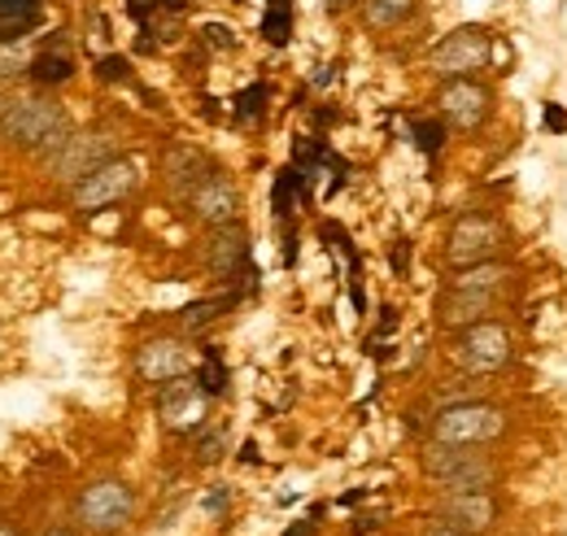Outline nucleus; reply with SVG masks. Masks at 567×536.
Wrapping results in <instances>:
<instances>
[{
  "instance_id": "f257e3e1",
  "label": "nucleus",
  "mask_w": 567,
  "mask_h": 536,
  "mask_svg": "<svg viewBox=\"0 0 567 536\" xmlns=\"http://www.w3.org/2000/svg\"><path fill=\"white\" fill-rule=\"evenodd\" d=\"M74 135L71 114L53 101V96H13L4 101V118H0V140L40 157V162H53L58 148Z\"/></svg>"
},
{
  "instance_id": "f03ea898",
  "label": "nucleus",
  "mask_w": 567,
  "mask_h": 536,
  "mask_svg": "<svg viewBox=\"0 0 567 536\" xmlns=\"http://www.w3.org/2000/svg\"><path fill=\"white\" fill-rule=\"evenodd\" d=\"M420 467L445 493H494L497 475H502L494 458L481 454L476 445H445V441H427Z\"/></svg>"
},
{
  "instance_id": "7ed1b4c3",
  "label": "nucleus",
  "mask_w": 567,
  "mask_h": 536,
  "mask_svg": "<svg viewBox=\"0 0 567 536\" xmlns=\"http://www.w3.org/2000/svg\"><path fill=\"white\" fill-rule=\"evenodd\" d=\"M511 427V414L494 402H481V398H467V402H450L432 414V441H445V445H494L497 436Z\"/></svg>"
},
{
  "instance_id": "20e7f679",
  "label": "nucleus",
  "mask_w": 567,
  "mask_h": 536,
  "mask_svg": "<svg viewBox=\"0 0 567 536\" xmlns=\"http://www.w3.org/2000/svg\"><path fill=\"white\" fill-rule=\"evenodd\" d=\"M506 249H511V227L494 214H481V209L458 214L445 231V262L454 270L476 267V262H497Z\"/></svg>"
},
{
  "instance_id": "39448f33",
  "label": "nucleus",
  "mask_w": 567,
  "mask_h": 536,
  "mask_svg": "<svg viewBox=\"0 0 567 536\" xmlns=\"http://www.w3.org/2000/svg\"><path fill=\"white\" fill-rule=\"evenodd\" d=\"M450 353H454L458 371L472 375V380L497 375V371H506L511 358H515V336H511L506 323H497V319H481V323H472V328H458Z\"/></svg>"
},
{
  "instance_id": "423d86ee",
  "label": "nucleus",
  "mask_w": 567,
  "mask_h": 536,
  "mask_svg": "<svg viewBox=\"0 0 567 536\" xmlns=\"http://www.w3.org/2000/svg\"><path fill=\"white\" fill-rule=\"evenodd\" d=\"M74 519L83 524V533L114 536L136 519V493L123 480H92L79 502H74Z\"/></svg>"
},
{
  "instance_id": "0eeeda50",
  "label": "nucleus",
  "mask_w": 567,
  "mask_h": 536,
  "mask_svg": "<svg viewBox=\"0 0 567 536\" xmlns=\"http://www.w3.org/2000/svg\"><path fill=\"white\" fill-rule=\"evenodd\" d=\"M141 188V166L132 157H110L105 166H96L92 175H83L71 188V202L79 214H101L110 205L127 202Z\"/></svg>"
},
{
  "instance_id": "6e6552de",
  "label": "nucleus",
  "mask_w": 567,
  "mask_h": 536,
  "mask_svg": "<svg viewBox=\"0 0 567 536\" xmlns=\"http://www.w3.org/2000/svg\"><path fill=\"white\" fill-rule=\"evenodd\" d=\"M436 118L454 132H481L494 118V92L472 79H445L436 92Z\"/></svg>"
},
{
  "instance_id": "1a4fd4ad",
  "label": "nucleus",
  "mask_w": 567,
  "mask_h": 536,
  "mask_svg": "<svg viewBox=\"0 0 567 536\" xmlns=\"http://www.w3.org/2000/svg\"><path fill=\"white\" fill-rule=\"evenodd\" d=\"M206 270H210L218 284H245L254 288V254H249V231L245 223H223V227H210V240H206Z\"/></svg>"
},
{
  "instance_id": "9d476101",
  "label": "nucleus",
  "mask_w": 567,
  "mask_h": 536,
  "mask_svg": "<svg viewBox=\"0 0 567 536\" xmlns=\"http://www.w3.org/2000/svg\"><path fill=\"white\" fill-rule=\"evenodd\" d=\"M494 58V35L489 27H458L432 49V70L441 79H472L476 70L489 66Z\"/></svg>"
},
{
  "instance_id": "9b49d317",
  "label": "nucleus",
  "mask_w": 567,
  "mask_h": 536,
  "mask_svg": "<svg viewBox=\"0 0 567 536\" xmlns=\"http://www.w3.org/2000/svg\"><path fill=\"white\" fill-rule=\"evenodd\" d=\"M206 419H210V393L197 384V375L162 384V393H157V423L166 432L188 436V432H202Z\"/></svg>"
},
{
  "instance_id": "f8f14e48",
  "label": "nucleus",
  "mask_w": 567,
  "mask_h": 536,
  "mask_svg": "<svg viewBox=\"0 0 567 536\" xmlns=\"http://www.w3.org/2000/svg\"><path fill=\"white\" fill-rule=\"evenodd\" d=\"M110 157H118L114 153V140L105 132H74L62 148H58V157L49 162V171H53V179L58 184H79L83 175H92L96 166H105Z\"/></svg>"
},
{
  "instance_id": "ddd939ff",
  "label": "nucleus",
  "mask_w": 567,
  "mask_h": 536,
  "mask_svg": "<svg viewBox=\"0 0 567 536\" xmlns=\"http://www.w3.org/2000/svg\"><path fill=\"white\" fill-rule=\"evenodd\" d=\"M184 205L202 227H223V223H236V214H240V188L231 184V175H223L214 166L210 175L184 197Z\"/></svg>"
},
{
  "instance_id": "4468645a",
  "label": "nucleus",
  "mask_w": 567,
  "mask_h": 536,
  "mask_svg": "<svg viewBox=\"0 0 567 536\" xmlns=\"http://www.w3.org/2000/svg\"><path fill=\"white\" fill-rule=\"evenodd\" d=\"M188 367H193V358H188V344L179 336H153V340H144L141 349H136V375H141L144 384L162 389L171 380H184Z\"/></svg>"
},
{
  "instance_id": "2eb2a0df",
  "label": "nucleus",
  "mask_w": 567,
  "mask_h": 536,
  "mask_svg": "<svg viewBox=\"0 0 567 536\" xmlns=\"http://www.w3.org/2000/svg\"><path fill=\"white\" fill-rule=\"evenodd\" d=\"M436 519L450 524V528H463V533H489L502 515L494 493H445L436 497Z\"/></svg>"
},
{
  "instance_id": "dca6fc26",
  "label": "nucleus",
  "mask_w": 567,
  "mask_h": 536,
  "mask_svg": "<svg viewBox=\"0 0 567 536\" xmlns=\"http://www.w3.org/2000/svg\"><path fill=\"white\" fill-rule=\"evenodd\" d=\"M497 306V292H476V288H445L436 301V319L445 328H472L481 319H489Z\"/></svg>"
},
{
  "instance_id": "f3484780",
  "label": "nucleus",
  "mask_w": 567,
  "mask_h": 536,
  "mask_svg": "<svg viewBox=\"0 0 567 536\" xmlns=\"http://www.w3.org/2000/svg\"><path fill=\"white\" fill-rule=\"evenodd\" d=\"M210 171H214V162L202 148H193V144H171L166 157H162V175H166V184L175 188V197H188Z\"/></svg>"
},
{
  "instance_id": "a211bd4d",
  "label": "nucleus",
  "mask_w": 567,
  "mask_h": 536,
  "mask_svg": "<svg viewBox=\"0 0 567 536\" xmlns=\"http://www.w3.org/2000/svg\"><path fill=\"white\" fill-rule=\"evenodd\" d=\"M44 18V0H0V44L27 40Z\"/></svg>"
},
{
  "instance_id": "6ab92c4d",
  "label": "nucleus",
  "mask_w": 567,
  "mask_h": 536,
  "mask_svg": "<svg viewBox=\"0 0 567 536\" xmlns=\"http://www.w3.org/2000/svg\"><path fill=\"white\" fill-rule=\"evenodd\" d=\"M40 87H62V83H71L74 79V58L66 53V44L58 40L53 49H44L40 58H31V70H27Z\"/></svg>"
},
{
  "instance_id": "aec40b11",
  "label": "nucleus",
  "mask_w": 567,
  "mask_h": 536,
  "mask_svg": "<svg viewBox=\"0 0 567 536\" xmlns=\"http://www.w3.org/2000/svg\"><path fill=\"white\" fill-rule=\"evenodd\" d=\"M358 9H362V22L367 27L393 31V27H402L420 9V0H358Z\"/></svg>"
},
{
  "instance_id": "412c9836",
  "label": "nucleus",
  "mask_w": 567,
  "mask_h": 536,
  "mask_svg": "<svg viewBox=\"0 0 567 536\" xmlns=\"http://www.w3.org/2000/svg\"><path fill=\"white\" fill-rule=\"evenodd\" d=\"M236 301H240V292H223V297H210V301H193V306L179 310V323H184V332H202V328H210L214 319H223Z\"/></svg>"
},
{
  "instance_id": "4be33fe9",
  "label": "nucleus",
  "mask_w": 567,
  "mask_h": 536,
  "mask_svg": "<svg viewBox=\"0 0 567 536\" xmlns=\"http://www.w3.org/2000/svg\"><path fill=\"white\" fill-rule=\"evenodd\" d=\"M506 279H511V267H502V262H476V267L454 270L450 288H476V292H497V288H502Z\"/></svg>"
},
{
  "instance_id": "5701e85b",
  "label": "nucleus",
  "mask_w": 567,
  "mask_h": 536,
  "mask_svg": "<svg viewBox=\"0 0 567 536\" xmlns=\"http://www.w3.org/2000/svg\"><path fill=\"white\" fill-rule=\"evenodd\" d=\"M267 96H271V92H267V83H249V87L236 96V110H231V114H236V123H240V127L262 123V114H267Z\"/></svg>"
},
{
  "instance_id": "b1692460",
  "label": "nucleus",
  "mask_w": 567,
  "mask_h": 536,
  "mask_svg": "<svg viewBox=\"0 0 567 536\" xmlns=\"http://www.w3.org/2000/svg\"><path fill=\"white\" fill-rule=\"evenodd\" d=\"M227 367H223V358H218V349H206L202 353V367H197V384L210 393V398H223L227 393Z\"/></svg>"
},
{
  "instance_id": "393cba45",
  "label": "nucleus",
  "mask_w": 567,
  "mask_h": 536,
  "mask_svg": "<svg viewBox=\"0 0 567 536\" xmlns=\"http://www.w3.org/2000/svg\"><path fill=\"white\" fill-rule=\"evenodd\" d=\"M227 454V423H214V427H202V436H197V463L202 467H210Z\"/></svg>"
},
{
  "instance_id": "a878e982",
  "label": "nucleus",
  "mask_w": 567,
  "mask_h": 536,
  "mask_svg": "<svg viewBox=\"0 0 567 536\" xmlns=\"http://www.w3.org/2000/svg\"><path fill=\"white\" fill-rule=\"evenodd\" d=\"M411 135H415V144L424 148L427 157H436V153L445 148V123H441V118H415V123H411Z\"/></svg>"
},
{
  "instance_id": "bb28decb",
  "label": "nucleus",
  "mask_w": 567,
  "mask_h": 536,
  "mask_svg": "<svg viewBox=\"0 0 567 536\" xmlns=\"http://www.w3.org/2000/svg\"><path fill=\"white\" fill-rule=\"evenodd\" d=\"M262 35H267V44H288V35H292V9H267L262 13Z\"/></svg>"
},
{
  "instance_id": "cd10ccee",
  "label": "nucleus",
  "mask_w": 567,
  "mask_h": 536,
  "mask_svg": "<svg viewBox=\"0 0 567 536\" xmlns=\"http://www.w3.org/2000/svg\"><path fill=\"white\" fill-rule=\"evenodd\" d=\"M31 70V58L13 44H0V79H13V74H27Z\"/></svg>"
},
{
  "instance_id": "c85d7f7f",
  "label": "nucleus",
  "mask_w": 567,
  "mask_h": 536,
  "mask_svg": "<svg viewBox=\"0 0 567 536\" xmlns=\"http://www.w3.org/2000/svg\"><path fill=\"white\" fill-rule=\"evenodd\" d=\"M96 74H101L105 83H123V79L132 74V66H127V58H101V62H96Z\"/></svg>"
},
{
  "instance_id": "c756f323",
  "label": "nucleus",
  "mask_w": 567,
  "mask_h": 536,
  "mask_svg": "<svg viewBox=\"0 0 567 536\" xmlns=\"http://www.w3.org/2000/svg\"><path fill=\"white\" fill-rule=\"evenodd\" d=\"M227 502H231V488H227V484H214L210 493H206V511H210V515L227 511Z\"/></svg>"
},
{
  "instance_id": "7c9ffc66",
  "label": "nucleus",
  "mask_w": 567,
  "mask_h": 536,
  "mask_svg": "<svg viewBox=\"0 0 567 536\" xmlns=\"http://www.w3.org/2000/svg\"><path fill=\"white\" fill-rule=\"evenodd\" d=\"M206 40H210V49H231V44H236V35H231L227 27H218V22L206 27Z\"/></svg>"
},
{
  "instance_id": "2f4dec72",
  "label": "nucleus",
  "mask_w": 567,
  "mask_h": 536,
  "mask_svg": "<svg viewBox=\"0 0 567 536\" xmlns=\"http://www.w3.org/2000/svg\"><path fill=\"white\" fill-rule=\"evenodd\" d=\"M542 123L550 127L555 135H564L567 132V114H564V105H546V114H542Z\"/></svg>"
},
{
  "instance_id": "473e14b6",
  "label": "nucleus",
  "mask_w": 567,
  "mask_h": 536,
  "mask_svg": "<svg viewBox=\"0 0 567 536\" xmlns=\"http://www.w3.org/2000/svg\"><path fill=\"white\" fill-rule=\"evenodd\" d=\"M153 9H162V0H127V13H132L141 27L148 22V13H153Z\"/></svg>"
},
{
  "instance_id": "72a5a7b5",
  "label": "nucleus",
  "mask_w": 567,
  "mask_h": 536,
  "mask_svg": "<svg viewBox=\"0 0 567 536\" xmlns=\"http://www.w3.org/2000/svg\"><path fill=\"white\" fill-rule=\"evenodd\" d=\"M393 270H398V275L411 270V240H398V245H393Z\"/></svg>"
},
{
  "instance_id": "f704fd0d",
  "label": "nucleus",
  "mask_w": 567,
  "mask_h": 536,
  "mask_svg": "<svg viewBox=\"0 0 567 536\" xmlns=\"http://www.w3.org/2000/svg\"><path fill=\"white\" fill-rule=\"evenodd\" d=\"M424 536H481V533H463V528H450V524H432Z\"/></svg>"
},
{
  "instance_id": "c9c22d12",
  "label": "nucleus",
  "mask_w": 567,
  "mask_h": 536,
  "mask_svg": "<svg viewBox=\"0 0 567 536\" xmlns=\"http://www.w3.org/2000/svg\"><path fill=\"white\" fill-rule=\"evenodd\" d=\"M284 536H315V519H301V524H292Z\"/></svg>"
},
{
  "instance_id": "e433bc0d",
  "label": "nucleus",
  "mask_w": 567,
  "mask_h": 536,
  "mask_svg": "<svg viewBox=\"0 0 567 536\" xmlns=\"http://www.w3.org/2000/svg\"><path fill=\"white\" fill-rule=\"evenodd\" d=\"M162 9H166V13H184V9H188V0H162Z\"/></svg>"
},
{
  "instance_id": "4c0bfd02",
  "label": "nucleus",
  "mask_w": 567,
  "mask_h": 536,
  "mask_svg": "<svg viewBox=\"0 0 567 536\" xmlns=\"http://www.w3.org/2000/svg\"><path fill=\"white\" fill-rule=\"evenodd\" d=\"M0 536H18V528H13L9 519H0Z\"/></svg>"
},
{
  "instance_id": "58836bf2",
  "label": "nucleus",
  "mask_w": 567,
  "mask_h": 536,
  "mask_svg": "<svg viewBox=\"0 0 567 536\" xmlns=\"http://www.w3.org/2000/svg\"><path fill=\"white\" fill-rule=\"evenodd\" d=\"M267 9H288V0H267Z\"/></svg>"
},
{
  "instance_id": "ea45409f",
  "label": "nucleus",
  "mask_w": 567,
  "mask_h": 536,
  "mask_svg": "<svg viewBox=\"0 0 567 536\" xmlns=\"http://www.w3.org/2000/svg\"><path fill=\"white\" fill-rule=\"evenodd\" d=\"M40 536H74V533H66V528H62V533H40Z\"/></svg>"
}]
</instances>
